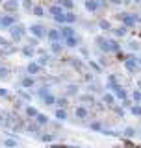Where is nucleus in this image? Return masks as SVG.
<instances>
[{
  "instance_id": "1",
  "label": "nucleus",
  "mask_w": 141,
  "mask_h": 148,
  "mask_svg": "<svg viewBox=\"0 0 141 148\" xmlns=\"http://www.w3.org/2000/svg\"><path fill=\"white\" fill-rule=\"evenodd\" d=\"M74 115H76V119H87V117H89L87 109L84 108V106H78V108L74 109Z\"/></svg>"
},
{
  "instance_id": "2",
  "label": "nucleus",
  "mask_w": 141,
  "mask_h": 148,
  "mask_svg": "<svg viewBox=\"0 0 141 148\" xmlns=\"http://www.w3.org/2000/svg\"><path fill=\"white\" fill-rule=\"evenodd\" d=\"M123 21H124V24H126V26H134L135 22L139 21V18H138V17H134V15H123Z\"/></svg>"
},
{
  "instance_id": "3",
  "label": "nucleus",
  "mask_w": 141,
  "mask_h": 148,
  "mask_svg": "<svg viewBox=\"0 0 141 148\" xmlns=\"http://www.w3.org/2000/svg\"><path fill=\"white\" fill-rule=\"evenodd\" d=\"M115 96L119 100H128V92H126V89H123V87H119V89L115 91Z\"/></svg>"
},
{
  "instance_id": "4",
  "label": "nucleus",
  "mask_w": 141,
  "mask_h": 148,
  "mask_svg": "<svg viewBox=\"0 0 141 148\" xmlns=\"http://www.w3.org/2000/svg\"><path fill=\"white\" fill-rule=\"evenodd\" d=\"M62 35L65 37V39H69V37H74V30L70 26H65V28H62Z\"/></svg>"
},
{
  "instance_id": "5",
  "label": "nucleus",
  "mask_w": 141,
  "mask_h": 148,
  "mask_svg": "<svg viewBox=\"0 0 141 148\" xmlns=\"http://www.w3.org/2000/svg\"><path fill=\"white\" fill-rule=\"evenodd\" d=\"M102 100H104L108 106H115V96L111 95V92H106V95L102 96Z\"/></svg>"
},
{
  "instance_id": "6",
  "label": "nucleus",
  "mask_w": 141,
  "mask_h": 148,
  "mask_svg": "<svg viewBox=\"0 0 141 148\" xmlns=\"http://www.w3.org/2000/svg\"><path fill=\"white\" fill-rule=\"evenodd\" d=\"M86 8L89 9V11H97V9H98V0H87Z\"/></svg>"
},
{
  "instance_id": "7",
  "label": "nucleus",
  "mask_w": 141,
  "mask_h": 148,
  "mask_svg": "<svg viewBox=\"0 0 141 148\" xmlns=\"http://www.w3.org/2000/svg\"><path fill=\"white\" fill-rule=\"evenodd\" d=\"M56 119H58V120H67L69 119V115H67V111H65V109H56Z\"/></svg>"
},
{
  "instance_id": "8",
  "label": "nucleus",
  "mask_w": 141,
  "mask_h": 148,
  "mask_svg": "<svg viewBox=\"0 0 141 148\" xmlns=\"http://www.w3.org/2000/svg\"><path fill=\"white\" fill-rule=\"evenodd\" d=\"M50 13H52L54 18H58V17L63 15V11H62V8H59V6H52V8H50Z\"/></svg>"
},
{
  "instance_id": "9",
  "label": "nucleus",
  "mask_w": 141,
  "mask_h": 148,
  "mask_svg": "<svg viewBox=\"0 0 141 148\" xmlns=\"http://www.w3.org/2000/svg\"><path fill=\"white\" fill-rule=\"evenodd\" d=\"M135 67H138L135 58H128V59H126V69H128V71H135Z\"/></svg>"
},
{
  "instance_id": "10",
  "label": "nucleus",
  "mask_w": 141,
  "mask_h": 148,
  "mask_svg": "<svg viewBox=\"0 0 141 148\" xmlns=\"http://www.w3.org/2000/svg\"><path fill=\"white\" fill-rule=\"evenodd\" d=\"M130 113L135 115V117H141V106L139 104H134L132 108H130Z\"/></svg>"
},
{
  "instance_id": "11",
  "label": "nucleus",
  "mask_w": 141,
  "mask_h": 148,
  "mask_svg": "<svg viewBox=\"0 0 141 148\" xmlns=\"http://www.w3.org/2000/svg\"><path fill=\"white\" fill-rule=\"evenodd\" d=\"M110 50H113V52L119 50V45H117L115 41H108V52H110Z\"/></svg>"
},
{
  "instance_id": "12",
  "label": "nucleus",
  "mask_w": 141,
  "mask_h": 148,
  "mask_svg": "<svg viewBox=\"0 0 141 148\" xmlns=\"http://www.w3.org/2000/svg\"><path fill=\"white\" fill-rule=\"evenodd\" d=\"M91 130L93 132H102V124L100 122H91Z\"/></svg>"
},
{
  "instance_id": "13",
  "label": "nucleus",
  "mask_w": 141,
  "mask_h": 148,
  "mask_svg": "<svg viewBox=\"0 0 141 148\" xmlns=\"http://www.w3.org/2000/svg\"><path fill=\"white\" fill-rule=\"evenodd\" d=\"M132 98L135 100V104H139V102H141V91H139V89H138V91H134Z\"/></svg>"
},
{
  "instance_id": "14",
  "label": "nucleus",
  "mask_w": 141,
  "mask_h": 148,
  "mask_svg": "<svg viewBox=\"0 0 141 148\" xmlns=\"http://www.w3.org/2000/svg\"><path fill=\"white\" fill-rule=\"evenodd\" d=\"M37 122H39V124H46V122H48V117H46V115H37Z\"/></svg>"
},
{
  "instance_id": "15",
  "label": "nucleus",
  "mask_w": 141,
  "mask_h": 148,
  "mask_svg": "<svg viewBox=\"0 0 141 148\" xmlns=\"http://www.w3.org/2000/svg\"><path fill=\"white\" fill-rule=\"evenodd\" d=\"M76 92H78V89H76V85H70L69 89H67V95H69V96H74V95H76Z\"/></svg>"
},
{
  "instance_id": "16",
  "label": "nucleus",
  "mask_w": 141,
  "mask_h": 148,
  "mask_svg": "<svg viewBox=\"0 0 141 148\" xmlns=\"http://www.w3.org/2000/svg\"><path fill=\"white\" fill-rule=\"evenodd\" d=\"M82 102H87V104H93V102H95V98H93L91 95H84V96H82Z\"/></svg>"
},
{
  "instance_id": "17",
  "label": "nucleus",
  "mask_w": 141,
  "mask_h": 148,
  "mask_svg": "<svg viewBox=\"0 0 141 148\" xmlns=\"http://www.w3.org/2000/svg\"><path fill=\"white\" fill-rule=\"evenodd\" d=\"M58 102V108L59 109H65V106H67V98H59V100H56Z\"/></svg>"
},
{
  "instance_id": "18",
  "label": "nucleus",
  "mask_w": 141,
  "mask_h": 148,
  "mask_svg": "<svg viewBox=\"0 0 141 148\" xmlns=\"http://www.w3.org/2000/svg\"><path fill=\"white\" fill-rule=\"evenodd\" d=\"M124 135H126V137H134V135H135V130H134V128H126V130H124Z\"/></svg>"
},
{
  "instance_id": "19",
  "label": "nucleus",
  "mask_w": 141,
  "mask_h": 148,
  "mask_svg": "<svg viewBox=\"0 0 141 148\" xmlns=\"http://www.w3.org/2000/svg\"><path fill=\"white\" fill-rule=\"evenodd\" d=\"M32 30H34V34H35V35H39V37L43 35V28H41V26H34Z\"/></svg>"
},
{
  "instance_id": "20",
  "label": "nucleus",
  "mask_w": 141,
  "mask_h": 148,
  "mask_svg": "<svg viewBox=\"0 0 141 148\" xmlns=\"http://www.w3.org/2000/svg\"><path fill=\"white\" fill-rule=\"evenodd\" d=\"M67 45H69V46H76V45H78L76 37H69V39H67Z\"/></svg>"
},
{
  "instance_id": "21",
  "label": "nucleus",
  "mask_w": 141,
  "mask_h": 148,
  "mask_svg": "<svg viewBox=\"0 0 141 148\" xmlns=\"http://www.w3.org/2000/svg\"><path fill=\"white\" fill-rule=\"evenodd\" d=\"M26 113L30 115V117H37V115H39V113H37V111H35L34 108H28V109H26Z\"/></svg>"
},
{
  "instance_id": "22",
  "label": "nucleus",
  "mask_w": 141,
  "mask_h": 148,
  "mask_svg": "<svg viewBox=\"0 0 141 148\" xmlns=\"http://www.w3.org/2000/svg\"><path fill=\"white\" fill-rule=\"evenodd\" d=\"M48 35H50V39H52V41H54V39H59V32H56V30H52Z\"/></svg>"
},
{
  "instance_id": "23",
  "label": "nucleus",
  "mask_w": 141,
  "mask_h": 148,
  "mask_svg": "<svg viewBox=\"0 0 141 148\" xmlns=\"http://www.w3.org/2000/svg\"><path fill=\"white\" fill-rule=\"evenodd\" d=\"M115 34L119 35V37H121V35H124V34H126V28H124V26H123V28H117V30H115Z\"/></svg>"
},
{
  "instance_id": "24",
  "label": "nucleus",
  "mask_w": 141,
  "mask_h": 148,
  "mask_svg": "<svg viewBox=\"0 0 141 148\" xmlns=\"http://www.w3.org/2000/svg\"><path fill=\"white\" fill-rule=\"evenodd\" d=\"M45 102H46V106H52L54 102H56V98H54V96H46V98H45Z\"/></svg>"
},
{
  "instance_id": "25",
  "label": "nucleus",
  "mask_w": 141,
  "mask_h": 148,
  "mask_svg": "<svg viewBox=\"0 0 141 148\" xmlns=\"http://www.w3.org/2000/svg\"><path fill=\"white\" fill-rule=\"evenodd\" d=\"M62 4H63L65 8H69V9L73 8V0H62Z\"/></svg>"
},
{
  "instance_id": "26",
  "label": "nucleus",
  "mask_w": 141,
  "mask_h": 148,
  "mask_svg": "<svg viewBox=\"0 0 141 148\" xmlns=\"http://www.w3.org/2000/svg\"><path fill=\"white\" fill-rule=\"evenodd\" d=\"M52 50H54V52H59V50H62V46H59L58 43H54L52 45Z\"/></svg>"
},
{
  "instance_id": "27",
  "label": "nucleus",
  "mask_w": 141,
  "mask_h": 148,
  "mask_svg": "<svg viewBox=\"0 0 141 148\" xmlns=\"http://www.w3.org/2000/svg\"><path fill=\"white\" fill-rule=\"evenodd\" d=\"M100 26H102V28H104V30H108V28H110V24H108V22H106V21H100Z\"/></svg>"
},
{
  "instance_id": "28",
  "label": "nucleus",
  "mask_w": 141,
  "mask_h": 148,
  "mask_svg": "<svg viewBox=\"0 0 141 148\" xmlns=\"http://www.w3.org/2000/svg\"><path fill=\"white\" fill-rule=\"evenodd\" d=\"M30 72H37V65H30Z\"/></svg>"
},
{
  "instance_id": "29",
  "label": "nucleus",
  "mask_w": 141,
  "mask_h": 148,
  "mask_svg": "<svg viewBox=\"0 0 141 148\" xmlns=\"http://www.w3.org/2000/svg\"><path fill=\"white\" fill-rule=\"evenodd\" d=\"M91 67H93V69H95V71H100V67H98V65H97V63H93V61H91Z\"/></svg>"
},
{
  "instance_id": "30",
  "label": "nucleus",
  "mask_w": 141,
  "mask_h": 148,
  "mask_svg": "<svg viewBox=\"0 0 141 148\" xmlns=\"http://www.w3.org/2000/svg\"><path fill=\"white\" fill-rule=\"evenodd\" d=\"M111 2H113V4H121V2H123V0H111Z\"/></svg>"
},
{
  "instance_id": "31",
  "label": "nucleus",
  "mask_w": 141,
  "mask_h": 148,
  "mask_svg": "<svg viewBox=\"0 0 141 148\" xmlns=\"http://www.w3.org/2000/svg\"><path fill=\"white\" fill-rule=\"evenodd\" d=\"M134 2H141V0H134Z\"/></svg>"
},
{
  "instance_id": "32",
  "label": "nucleus",
  "mask_w": 141,
  "mask_h": 148,
  "mask_svg": "<svg viewBox=\"0 0 141 148\" xmlns=\"http://www.w3.org/2000/svg\"><path fill=\"white\" fill-rule=\"evenodd\" d=\"M139 135H141V130H139Z\"/></svg>"
}]
</instances>
